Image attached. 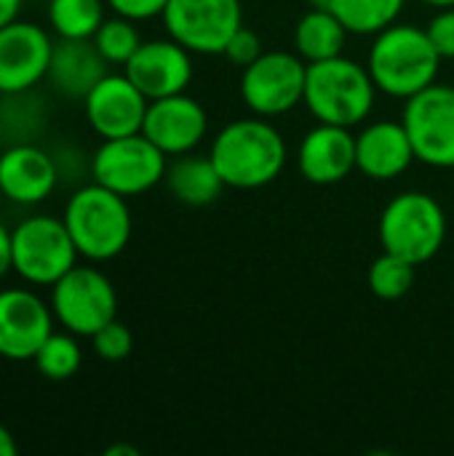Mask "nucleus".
Segmentation results:
<instances>
[{
  "label": "nucleus",
  "mask_w": 454,
  "mask_h": 456,
  "mask_svg": "<svg viewBox=\"0 0 454 456\" xmlns=\"http://www.w3.org/2000/svg\"><path fill=\"white\" fill-rule=\"evenodd\" d=\"M209 158L217 166L225 187L257 190L278 179L284 171L286 142L265 118H241L217 134Z\"/></svg>",
  "instance_id": "1"
},
{
  "label": "nucleus",
  "mask_w": 454,
  "mask_h": 456,
  "mask_svg": "<svg viewBox=\"0 0 454 456\" xmlns=\"http://www.w3.org/2000/svg\"><path fill=\"white\" fill-rule=\"evenodd\" d=\"M62 219L80 259L88 262H110L123 254L134 230L128 200L96 182L70 195Z\"/></svg>",
  "instance_id": "2"
},
{
  "label": "nucleus",
  "mask_w": 454,
  "mask_h": 456,
  "mask_svg": "<svg viewBox=\"0 0 454 456\" xmlns=\"http://www.w3.org/2000/svg\"><path fill=\"white\" fill-rule=\"evenodd\" d=\"M442 56L428 32L415 24H391L377 32L369 51V75L377 91L409 99L436 83Z\"/></svg>",
  "instance_id": "3"
},
{
  "label": "nucleus",
  "mask_w": 454,
  "mask_h": 456,
  "mask_svg": "<svg viewBox=\"0 0 454 456\" xmlns=\"http://www.w3.org/2000/svg\"><path fill=\"white\" fill-rule=\"evenodd\" d=\"M377 86L367 67L348 56H332L308 64L305 104L318 123L359 126L375 107Z\"/></svg>",
  "instance_id": "4"
},
{
  "label": "nucleus",
  "mask_w": 454,
  "mask_h": 456,
  "mask_svg": "<svg viewBox=\"0 0 454 456\" xmlns=\"http://www.w3.org/2000/svg\"><path fill=\"white\" fill-rule=\"evenodd\" d=\"M80 254L62 216L29 214L11 227L13 275L35 289H51L78 265Z\"/></svg>",
  "instance_id": "5"
},
{
  "label": "nucleus",
  "mask_w": 454,
  "mask_h": 456,
  "mask_svg": "<svg viewBox=\"0 0 454 456\" xmlns=\"http://www.w3.org/2000/svg\"><path fill=\"white\" fill-rule=\"evenodd\" d=\"M447 238V214L428 192H401L380 214L383 251L409 265L431 262Z\"/></svg>",
  "instance_id": "6"
},
{
  "label": "nucleus",
  "mask_w": 454,
  "mask_h": 456,
  "mask_svg": "<svg viewBox=\"0 0 454 456\" xmlns=\"http://www.w3.org/2000/svg\"><path fill=\"white\" fill-rule=\"evenodd\" d=\"M51 310L56 323L75 337H94L118 318V294L112 281L94 265H75L51 286Z\"/></svg>",
  "instance_id": "7"
},
{
  "label": "nucleus",
  "mask_w": 454,
  "mask_h": 456,
  "mask_svg": "<svg viewBox=\"0 0 454 456\" xmlns=\"http://www.w3.org/2000/svg\"><path fill=\"white\" fill-rule=\"evenodd\" d=\"M166 152L158 150L144 134L102 139V144L91 155V182L123 195L134 198L166 179Z\"/></svg>",
  "instance_id": "8"
},
{
  "label": "nucleus",
  "mask_w": 454,
  "mask_h": 456,
  "mask_svg": "<svg viewBox=\"0 0 454 456\" xmlns=\"http://www.w3.org/2000/svg\"><path fill=\"white\" fill-rule=\"evenodd\" d=\"M308 67L300 53L262 51L241 75L244 104L260 118H278L292 112L305 99Z\"/></svg>",
  "instance_id": "9"
},
{
  "label": "nucleus",
  "mask_w": 454,
  "mask_h": 456,
  "mask_svg": "<svg viewBox=\"0 0 454 456\" xmlns=\"http://www.w3.org/2000/svg\"><path fill=\"white\" fill-rule=\"evenodd\" d=\"M161 19L171 40L201 56L222 53L244 27L241 0H169Z\"/></svg>",
  "instance_id": "10"
},
{
  "label": "nucleus",
  "mask_w": 454,
  "mask_h": 456,
  "mask_svg": "<svg viewBox=\"0 0 454 456\" xmlns=\"http://www.w3.org/2000/svg\"><path fill=\"white\" fill-rule=\"evenodd\" d=\"M415 158L431 168H454V88L428 86L407 99L401 118Z\"/></svg>",
  "instance_id": "11"
},
{
  "label": "nucleus",
  "mask_w": 454,
  "mask_h": 456,
  "mask_svg": "<svg viewBox=\"0 0 454 456\" xmlns=\"http://www.w3.org/2000/svg\"><path fill=\"white\" fill-rule=\"evenodd\" d=\"M54 329L51 302L35 294V289H0V358L16 363L32 361Z\"/></svg>",
  "instance_id": "12"
},
{
  "label": "nucleus",
  "mask_w": 454,
  "mask_h": 456,
  "mask_svg": "<svg viewBox=\"0 0 454 456\" xmlns=\"http://www.w3.org/2000/svg\"><path fill=\"white\" fill-rule=\"evenodd\" d=\"M54 32L35 21L16 19L0 27V96L35 91L51 64Z\"/></svg>",
  "instance_id": "13"
},
{
  "label": "nucleus",
  "mask_w": 454,
  "mask_h": 456,
  "mask_svg": "<svg viewBox=\"0 0 454 456\" xmlns=\"http://www.w3.org/2000/svg\"><path fill=\"white\" fill-rule=\"evenodd\" d=\"M150 99L131 83V77L107 72L83 99V112L99 139H118L142 134Z\"/></svg>",
  "instance_id": "14"
},
{
  "label": "nucleus",
  "mask_w": 454,
  "mask_h": 456,
  "mask_svg": "<svg viewBox=\"0 0 454 456\" xmlns=\"http://www.w3.org/2000/svg\"><path fill=\"white\" fill-rule=\"evenodd\" d=\"M62 176L54 160V152L35 142H11L0 150V198L13 206L32 208L45 203Z\"/></svg>",
  "instance_id": "15"
},
{
  "label": "nucleus",
  "mask_w": 454,
  "mask_h": 456,
  "mask_svg": "<svg viewBox=\"0 0 454 456\" xmlns=\"http://www.w3.org/2000/svg\"><path fill=\"white\" fill-rule=\"evenodd\" d=\"M123 72L153 102L187 91L193 83V53L177 40H142Z\"/></svg>",
  "instance_id": "16"
},
{
  "label": "nucleus",
  "mask_w": 454,
  "mask_h": 456,
  "mask_svg": "<svg viewBox=\"0 0 454 456\" xmlns=\"http://www.w3.org/2000/svg\"><path fill=\"white\" fill-rule=\"evenodd\" d=\"M209 131V115L193 96L174 94L163 99H153L144 115L142 134L166 155H187L193 152Z\"/></svg>",
  "instance_id": "17"
},
{
  "label": "nucleus",
  "mask_w": 454,
  "mask_h": 456,
  "mask_svg": "<svg viewBox=\"0 0 454 456\" xmlns=\"http://www.w3.org/2000/svg\"><path fill=\"white\" fill-rule=\"evenodd\" d=\"M297 166L310 184H337L356 168V136L345 126L318 123L305 134Z\"/></svg>",
  "instance_id": "18"
},
{
  "label": "nucleus",
  "mask_w": 454,
  "mask_h": 456,
  "mask_svg": "<svg viewBox=\"0 0 454 456\" xmlns=\"http://www.w3.org/2000/svg\"><path fill=\"white\" fill-rule=\"evenodd\" d=\"M110 72L107 59L99 53L94 40H64L56 37L51 64H48V86L72 102H83L86 94Z\"/></svg>",
  "instance_id": "19"
},
{
  "label": "nucleus",
  "mask_w": 454,
  "mask_h": 456,
  "mask_svg": "<svg viewBox=\"0 0 454 456\" xmlns=\"http://www.w3.org/2000/svg\"><path fill=\"white\" fill-rule=\"evenodd\" d=\"M412 160L417 158L404 123L380 120L356 136V168L369 179H396L412 166Z\"/></svg>",
  "instance_id": "20"
},
{
  "label": "nucleus",
  "mask_w": 454,
  "mask_h": 456,
  "mask_svg": "<svg viewBox=\"0 0 454 456\" xmlns=\"http://www.w3.org/2000/svg\"><path fill=\"white\" fill-rule=\"evenodd\" d=\"M166 187L169 192L185 203V206H209L219 198L225 182L211 163V158L203 155H177V160L166 168Z\"/></svg>",
  "instance_id": "21"
},
{
  "label": "nucleus",
  "mask_w": 454,
  "mask_h": 456,
  "mask_svg": "<svg viewBox=\"0 0 454 456\" xmlns=\"http://www.w3.org/2000/svg\"><path fill=\"white\" fill-rule=\"evenodd\" d=\"M348 35L332 8H313L294 27V48L308 61H324L343 53Z\"/></svg>",
  "instance_id": "22"
},
{
  "label": "nucleus",
  "mask_w": 454,
  "mask_h": 456,
  "mask_svg": "<svg viewBox=\"0 0 454 456\" xmlns=\"http://www.w3.org/2000/svg\"><path fill=\"white\" fill-rule=\"evenodd\" d=\"M104 0H48V29L64 40H91L102 27Z\"/></svg>",
  "instance_id": "23"
},
{
  "label": "nucleus",
  "mask_w": 454,
  "mask_h": 456,
  "mask_svg": "<svg viewBox=\"0 0 454 456\" xmlns=\"http://www.w3.org/2000/svg\"><path fill=\"white\" fill-rule=\"evenodd\" d=\"M407 0H332L329 8L353 35H377L396 24Z\"/></svg>",
  "instance_id": "24"
},
{
  "label": "nucleus",
  "mask_w": 454,
  "mask_h": 456,
  "mask_svg": "<svg viewBox=\"0 0 454 456\" xmlns=\"http://www.w3.org/2000/svg\"><path fill=\"white\" fill-rule=\"evenodd\" d=\"M35 369L40 377L51 379V382H64L70 377L78 374L80 363H83V350L75 334L70 331H51L48 339L40 345V350L32 358Z\"/></svg>",
  "instance_id": "25"
},
{
  "label": "nucleus",
  "mask_w": 454,
  "mask_h": 456,
  "mask_svg": "<svg viewBox=\"0 0 454 456\" xmlns=\"http://www.w3.org/2000/svg\"><path fill=\"white\" fill-rule=\"evenodd\" d=\"M91 40L99 48V53L107 59V64H120V67H126V61L142 45V35L136 29V21L118 16V13L104 19Z\"/></svg>",
  "instance_id": "26"
},
{
  "label": "nucleus",
  "mask_w": 454,
  "mask_h": 456,
  "mask_svg": "<svg viewBox=\"0 0 454 456\" xmlns=\"http://www.w3.org/2000/svg\"><path fill=\"white\" fill-rule=\"evenodd\" d=\"M415 286V265H409L401 256H393L388 251H383V256H377L369 267V289L375 297L393 302L409 294V289Z\"/></svg>",
  "instance_id": "27"
},
{
  "label": "nucleus",
  "mask_w": 454,
  "mask_h": 456,
  "mask_svg": "<svg viewBox=\"0 0 454 456\" xmlns=\"http://www.w3.org/2000/svg\"><path fill=\"white\" fill-rule=\"evenodd\" d=\"M91 345H94V353L102 358V361H123L131 355L134 350V337H131V329L126 323H120L118 318L110 321L107 326H102L94 337H91Z\"/></svg>",
  "instance_id": "28"
},
{
  "label": "nucleus",
  "mask_w": 454,
  "mask_h": 456,
  "mask_svg": "<svg viewBox=\"0 0 454 456\" xmlns=\"http://www.w3.org/2000/svg\"><path fill=\"white\" fill-rule=\"evenodd\" d=\"M233 64H238V67H249L254 59H260V53H262V40H260V35L254 32V29H249V27H238L235 29V35L227 40V45H225V51H222Z\"/></svg>",
  "instance_id": "29"
},
{
  "label": "nucleus",
  "mask_w": 454,
  "mask_h": 456,
  "mask_svg": "<svg viewBox=\"0 0 454 456\" xmlns=\"http://www.w3.org/2000/svg\"><path fill=\"white\" fill-rule=\"evenodd\" d=\"M442 59H454V8H442L425 27Z\"/></svg>",
  "instance_id": "30"
},
{
  "label": "nucleus",
  "mask_w": 454,
  "mask_h": 456,
  "mask_svg": "<svg viewBox=\"0 0 454 456\" xmlns=\"http://www.w3.org/2000/svg\"><path fill=\"white\" fill-rule=\"evenodd\" d=\"M104 3L118 16H126L131 21H147V19L163 16V8L169 0H104Z\"/></svg>",
  "instance_id": "31"
},
{
  "label": "nucleus",
  "mask_w": 454,
  "mask_h": 456,
  "mask_svg": "<svg viewBox=\"0 0 454 456\" xmlns=\"http://www.w3.org/2000/svg\"><path fill=\"white\" fill-rule=\"evenodd\" d=\"M13 273V265H11V227L0 219V281Z\"/></svg>",
  "instance_id": "32"
},
{
  "label": "nucleus",
  "mask_w": 454,
  "mask_h": 456,
  "mask_svg": "<svg viewBox=\"0 0 454 456\" xmlns=\"http://www.w3.org/2000/svg\"><path fill=\"white\" fill-rule=\"evenodd\" d=\"M21 8H24V0H0V27L16 21L21 16Z\"/></svg>",
  "instance_id": "33"
},
{
  "label": "nucleus",
  "mask_w": 454,
  "mask_h": 456,
  "mask_svg": "<svg viewBox=\"0 0 454 456\" xmlns=\"http://www.w3.org/2000/svg\"><path fill=\"white\" fill-rule=\"evenodd\" d=\"M16 454H19V446H16L13 433H11L5 425H0V456H16Z\"/></svg>",
  "instance_id": "34"
},
{
  "label": "nucleus",
  "mask_w": 454,
  "mask_h": 456,
  "mask_svg": "<svg viewBox=\"0 0 454 456\" xmlns=\"http://www.w3.org/2000/svg\"><path fill=\"white\" fill-rule=\"evenodd\" d=\"M104 456H139V452L134 449V446H126V444H115V446H110Z\"/></svg>",
  "instance_id": "35"
},
{
  "label": "nucleus",
  "mask_w": 454,
  "mask_h": 456,
  "mask_svg": "<svg viewBox=\"0 0 454 456\" xmlns=\"http://www.w3.org/2000/svg\"><path fill=\"white\" fill-rule=\"evenodd\" d=\"M425 5H433V8H454V0H420Z\"/></svg>",
  "instance_id": "36"
},
{
  "label": "nucleus",
  "mask_w": 454,
  "mask_h": 456,
  "mask_svg": "<svg viewBox=\"0 0 454 456\" xmlns=\"http://www.w3.org/2000/svg\"><path fill=\"white\" fill-rule=\"evenodd\" d=\"M308 3H310L313 8H329V3H332V0H308Z\"/></svg>",
  "instance_id": "37"
}]
</instances>
